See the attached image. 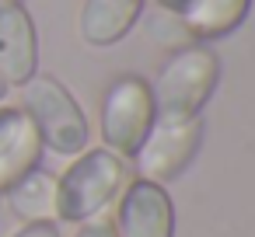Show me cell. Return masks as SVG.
I'll use <instances>...</instances> for the list:
<instances>
[{
    "label": "cell",
    "mask_w": 255,
    "mask_h": 237,
    "mask_svg": "<svg viewBox=\"0 0 255 237\" xmlns=\"http://www.w3.org/2000/svg\"><path fill=\"white\" fill-rule=\"evenodd\" d=\"M217 80H220V60L213 49H206L203 42L171 49V56L161 63L150 84L157 122L196 119L210 101V94L217 91Z\"/></svg>",
    "instance_id": "6da1fadb"
},
{
    "label": "cell",
    "mask_w": 255,
    "mask_h": 237,
    "mask_svg": "<svg viewBox=\"0 0 255 237\" xmlns=\"http://www.w3.org/2000/svg\"><path fill=\"white\" fill-rule=\"evenodd\" d=\"M126 185H129L126 157L105 147L81 150L77 160L63 171V178H56V220L84 223L91 216H102V209L112 206Z\"/></svg>",
    "instance_id": "7a4b0ae2"
},
{
    "label": "cell",
    "mask_w": 255,
    "mask_h": 237,
    "mask_svg": "<svg viewBox=\"0 0 255 237\" xmlns=\"http://www.w3.org/2000/svg\"><path fill=\"white\" fill-rule=\"evenodd\" d=\"M18 108L32 119L42 147H49L53 154L77 157L81 150H88V136H91L88 119H84L77 98L53 74H32L21 84V105Z\"/></svg>",
    "instance_id": "3957f363"
},
{
    "label": "cell",
    "mask_w": 255,
    "mask_h": 237,
    "mask_svg": "<svg viewBox=\"0 0 255 237\" xmlns=\"http://www.w3.org/2000/svg\"><path fill=\"white\" fill-rule=\"evenodd\" d=\"M98 122H102L105 150H112L119 157H133L157 122L150 84L136 74L116 77L102 94V119Z\"/></svg>",
    "instance_id": "277c9868"
},
{
    "label": "cell",
    "mask_w": 255,
    "mask_h": 237,
    "mask_svg": "<svg viewBox=\"0 0 255 237\" xmlns=\"http://www.w3.org/2000/svg\"><path fill=\"white\" fill-rule=\"evenodd\" d=\"M199 147H203V119L199 115L185 119V122H154V129L147 133V140L140 143V150L129 160L136 167V178L168 185L192 164Z\"/></svg>",
    "instance_id": "5b68a950"
},
{
    "label": "cell",
    "mask_w": 255,
    "mask_h": 237,
    "mask_svg": "<svg viewBox=\"0 0 255 237\" xmlns=\"http://www.w3.org/2000/svg\"><path fill=\"white\" fill-rule=\"evenodd\" d=\"M116 237H175V202L164 185L129 181L116 209Z\"/></svg>",
    "instance_id": "8992f818"
},
{
    "label": "cell",
    "mask_w": 255,
    "mask_h": 237,
    "mask_svg": "<svg viewBox=\"0 0 255 237\" xmlns=\"http://www.w3.org/2000/svg\"><path fill=\"white\" fill-rule=\"evenodd\" d=\"M39 160H42V140L32 119L14 105H0V195L28 171H35Z\"/></svg>",
    "instance_id": "52a82bcc"
},
{
    "label": "cell",
    "mask_w": 255,
    "mask_h": 237,
    "mask_svg": "<svg viewBox=\"0 0 255 237\" xmlns=\"http://www.w3.org/2000/svg\"><path fill=\"white\" fill-rule=\"evenodd\" d=\"M39 63L35 21L21 4L0 7V77L11 87H21Z\"/></svg>",
    "instance_id": "ba28073f"
},
{
    "label": "cell",
    "mask_w": 255,
    "mask_h": 237,
    "mask_svg": "<svg viewBox=\"0 0 255 237\" xmlns=\"http://www.w3.org/2000/svg\"><path fill=\"white\" fill-rule=\"evenodd\" d=\"M143 4L147 0H84L77 14V32L95 49L116 46L143 18Z\"/></svg>",
    "instance_id": "9c48e42d"
},
{
    "label": "cell",
    "mask_w": 255,
    "mask_h": 237,
    "mask_svg": "<svg viewBox=\"0 0 255 237\" xmlns=\"http://www.w3.org/2000/svg\"><path fill=\"white\" fill-rule=\"evenodd\" d=\"M252 0H182L175 11L192 42H213L245 25Z\"/></svg>",
    "instance_id": "30bf717a"
},
{
    "label": "cell",
    "mask_w": 255,
    "mask_h": 237,
    "mask_svg": "<svg viewBox=\"0 0 255 237\" xmlns=\"http://www.w3.org/2000/svg\"><path fill=\"white\" fill-rule=\"evenodd\" d=\"M7 206L25 223H46L56 220V174L49 171H28L21 181H14L7 192Z\"/></svg>",
    "instance_id": "8fae6325"
},
{
    "label": "cell",
    "mask_w": 255,
    "mask_h": 237,
    "mask_svg": "<svg viewBox=\"0 0 255 237\" xmlns=\"http://www.w3.org/2000/svg\"><path fill=\"white\" fill-rule=\"evenodd\" d=\"M147 25L154 28V39H157L161 46H168V49L192 46V39H189V32L182 28V21H178V14H175V11H161V7H157V14H150V18H147Z\"/></svg>",
    "instance_id": "7c38bea8"
},
{
    "label": "cell",
    "mask_w": 255,
    "mask_h": 237,
    "mask_svg": "<svg viewBox=\"0 0 255 237\" xmlns=\"http://www.w3.org/2000/svg\"><path fill=\"white\" fill-rule=\"evenodd\" d=\"M74 237H116V227H112V220H105V216H91V220H84V223L77 227Z\"/></svg>",
    "instance_id": "4fadbf2b"
},
{
    "label": "cell",
    "mask_w": 255,
    "mask_h": 237,
    "mask_svg": "<svg viewBox=\"0 0 255 237\" xmlns=\"http://www.w3.org/2000/svg\"><path fill=\"white\" fill-rule=\"evenodd\" d=\"M14 237H60V227H56V220H46V223H25Z\"/></svg>",
    "instance_id": "5bb4252c"
},
{
    "label": "cell",
    "mask_w": 255,
    "mask_h": 237,
    "mask_svg": "<svg viewBox=\"0 0 255 237\" xmlns=\"http://www.w3.org/2000/svg\"><path fill=\"white\" fill-rule=\"evenodd\" d=\"M154 4H157L161 11H178V7H182V0H154Z\"/></svg>",
    "instance_id": "9a60e30c"
},
{
    "label": "cell",
    "mask_w": 255,
    "mask_h": 237,
    "mask_svg": "<svg viewBox=\"0 0 255 237\" xmlns=\"http://www.w3.org/2000/svg\"><path fill=\"white\" fill-rule=\"evenodd\" d=\"M7 91H11V84H7L4 77H0V101H4V98H7Z\"/></svg>",
    "instance_id": "2e32d148"
},
{
    "label": "cell",
    "mask_w": 255,
    "mask_h": 237,
    "mask_svg": "<svg viewBox=\"0 0 255 237\" xmlns=\"http://www.w3.org/2000/svg\"><path fill=\"white\" fill-rule=\"evenodd\" d=\"M7 4H21V0H0V7H7Z\"/></svg>",
    "instance_id": "e0dca14e"
}]
</instances>
